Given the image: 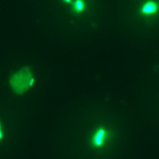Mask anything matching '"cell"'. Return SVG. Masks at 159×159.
I'll return each mask as SVG.
<instances>
[{
    "mask_svg": "<svg viewBox=\"0 0 159 159\" xmlns=\"http://www.w3.org/2000/svg\"><path fill=\"white\" fill-rule=\"evenodd\" d=\"M159 12V3L155 0H148L142 4L140 8V14L144 17H150Z\"/></svg>",
    "mask_w": 159,
    "mask_h": 159,
    "instance_id": "obj_3",
    "label": "cell"
},
{
    "mask_svg": "<svg viewBox=\"0 0 159 159\" xmlns=\"http://www.w3.org/2000/svg\"><path fill=\"white\" fill-rule=\"evenodd\" d=\"M110 130L105 126L96 127L89 137V144L93 148H102L112 138Z\"/></svg>",
    "mask_w": 159,
    "mask_h": 159,
    "instance_id": "obj_2",
    "label": "cell"
},
{
    "mask_svg": "<svg viewBox=\"0 0 159 159\" xmlns=\"http://www.w3.org/2000/svg\"><path fill=\"white\" fill-rule=\"evenodd\" d=\"M70 6L75 14H81L87 10V4L85 0H72Z\"/></svg>",
    "mask_w": 159,
    "mask_h": 159,
    "instance_id": "obj_4",
    "label": "cell"
},
{
    "mask_svg": "<svg viewBox=\"0 0 159 159\" xmlns=\"http://www.w3.org/2000/svg\"><path fill=\"white\" fill-rule=\"evenodd\" d=\"M64 3L67 4V5H71V3L72 2V0H62Z\"/></svg>",
    "mask_w": 159,
    "mask_h": 159,
    "instance_id": "obj_6",
    "label": "cell"
},
{
    "mask_svg": "<svg viewBox=\"0 0 159 159\" xmlns=\"http://www.w3.org/2000/svg\"><path fill=\"white\" fill-rule=\"evenodd\" d=\"M36 79L31 68L23 67L13 73L10 79V87L15 93L22 95L31 89L35 85Z\"/></svg>",
    "mask_w": 159,
    "mask_h": 159,
    "instance_id": "obj_1",
    "label": "cell"
},
{
    "mask_svg": "<svg viewBox=\"0 0 159 159\" xmlns=\"http://www.w3.org/2000/svg\"><path fill=\"white\" fill-rule=\"evenodd\" d=\"M4 137H5V132H4L3 124H2V123L0 120V141L3 140Z\"/></svg>",
    "mask_w": 159,
    "mask_h": 159,
    "instance_id": "obj_5",
    "label": "cell"
}]
</instances>
